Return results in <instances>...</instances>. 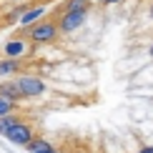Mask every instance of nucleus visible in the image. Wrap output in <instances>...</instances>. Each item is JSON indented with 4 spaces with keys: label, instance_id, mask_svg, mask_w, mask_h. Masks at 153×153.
<instances>
[{
    "label": "nucleus",
    "instance_id": "1",
    "mask_svg": "<svg viewBox=\"0 0 153 153\" xmlns=\"http://www.w3.org/2000/svg\"><path fill=\"white\" fill-rule=\"evenodd\" d=\"M60 35L58 23L55 20H38L35 25L28 28V40L30 43H53Z\"/></svg>",
    "mask_w": 153,
    "mask_h": 153
},
{
    "label": "nucleus",
    "instance_id": "2",
    "mask_svg": "<svg viewBox=\"0 0 153 153\" xmlns=\"http://www.w3.org/2000/svg\"><path fill=\"white\" fill-rule=\"evenodd\" d=\"M13 80H15V85H18V91H20L23 98H38V95L45 93V83H43V78H38V75L23 73V75H18Z\"/></svg>",
    "mask_w": 153,
    "mask_h": 153
},
{
    "label": "nucleus",
    "instance_id": "3",
    "mask_svg": "<svg viewBox=\"0 0 153 153\" xmlns=\"http://www.w3.org/2000/svg\"><path fill=\"white\" fill-rule=\"evenodd\" d=\"M85 18H88V10H73V13H60L55 23H58L60 33H73L85 23Z\"/></svg>",
    "mask_w": 153,
    "mask_h": 153
},
{
    "label": "nucleus",
    "instance_id": "4",
    "mask_svg": "<svg viewBox=\"0 0 153 153\" xmlns=\"http://www.w3.org/2000/svg\"><path fill=\"white\" fill-rule=\"evenodd\" d=\"M5 138H8L13 146H23V148H25V146L33 141L35 136H33V128H30V126L25 123V120H20V123H15L8 133H5Z\"/></svg>",
    "mask_w": 153,
    "mask_h": 153
},
{
    "label": "nucleus",
    "instance_id": "5",
    "mask_svg": "<svg viewBox=\"0 0 153 153\" xmlns=\"http://www.w3.org/2000/svg\"><path fill=\"white\" fill-rule=\"evenodd\" d=\"M3 53H5V58H20V55L28 53V43L20 40V38H13L3 45Z\"/></svg>",
    "mask_w": 153,
    "mask_h": 153
},
{
    "label": "nucleus",
    "instance_id": "6",
    "mask_svg": "<svg viewBox=\"0 0 153 153\" xmlns=\"http://www.w3.org/2000/svg\"><path fill=\"white\" fill-rule=\"evenodd\" d=\"M43 15H45V8H43V5H35V8H30V10H23V15L18 18V23H20V28H30V25H35Z\"/></svg>",
    "mask_w": 153,
    "mask_h": 153
},
{
    "label": "nucleus",
    "instance_id": "7",
    "mask_svg": "<svg viewBox=\"0 0 153 153\" xmlns=\"http://www.w3.org/2000/svg\"><path fill=\"white\" fill-rule=\"evenodd\" d=\"M18 71H20V58H3L0 60V78L15 75Z\"/></svg>",
    "mask_w": 153,
    "mask_h": 153
},
{
    "label": "nucleus",
    "instance_id": "8",
    "mask_svg": "<svg viewBox=\"0 0 153 153\" xmlns=\"http://www.w3.org/2000/svg\"><path fill=\"white\" fill-rule=\"evenodd\" d=\"M0 95L15 100V103H18V100H23V95H20V91H18L15 80H3V83H0Z\"/></svg>",
    "mask_w": 153,
    "mask_h": 153
},
{
    "label": "nucleus",
    "instance_id": "9",
    "mask_svg": "<svg viewBox=\"0 0 153 153\" xmlns=\"http://www.w3.org/2000/svg\"><path fill=\"white\" fill-rule=\"evenodd\" d=\"M91 0H65L60 5V13H73V10H88L91 8Z\"/></svg>",
    "mask_w": 153,
    "mask_h": 153
},
{
    "label": "nucleus",
    "instance_id": "10",
    "mask_svg": "<svg viewBox=\"0 0 153 153\" xmlns=\"http://www.w3.org/2000/svg\"><path fill=\"white\" fill-rule=\"evenodd\" d=\"M15 123H20V116H15V113H10V116H3V118H0V133L5 136V133H8Z\"/></svg>",
    "mask_w": 153,
    "mask_h": 153
},
{
    "label": "nucleus",
    "instance_id": "11",
    "mask_svg": "<svg viewBox=\"0 0 153 153\" xmlns=\"http://www.w3.org/2000/svg\"><path fill=\"white\" fill-rule=\"evenodd\" d=\"M10 113H15V100L3 98V95H0V118H3V116H10Z\"/></svg>",
    "mask_w": 153,
    "mask_h": 153
},
{
    "label": "nucleus",
    "instance_id": "12",
    "mask_svg": "<svg viewBox=\"0 0 153 153\" xmlns=\"http://www.w3.org/2000/svg\"><path fill=\"white\" fill-rule=\"evenodd\" d=\"M48 146H50V141H45V138H33L25 148H28L30 153H35V151H40V148H48Z\"/></svg>",
    "mask_w": 153,
    "mask_h": 153
},
{
    "label": "nucleus",
    "instance_id": "13",
    "mask_svg": "<svg viewBox=\"0 0 153 153\" xmlns=\"http://www.w3.org/2000/svg\"><path fill=\"white\" fill-rule=\"evenodd\" d=\"M35 153H58V151H55L53 146H48V148H40V151H35Z\"/></svg>",
    "mask_w": 153,
    "mask_h": 153
},
{
    "label": "nucleus",
    "instance_id": "14",
    "mask_svg": "<svg viewBox=\"0 0 153 153\" xmlns=\"http://www.w3.org/2000/svg\"><path fill=\"white\" fill-rule=\"evenodd\" d=\"M138 153H153V146H143V148L138 151Z\"/></svg>",
    "mask_w": 153,
    "mask_h": 153
},
{
    "label": "nucleus",
    "instance_id": "15",
    "mask_svg": "<svg viewBox=\"0 0 153 153\" xmlns=\"http://www.w3.org/2000/svg\"><path fill=\"white\" fill-rule=\"evenodd\" d=\"M105 3H108V5H113V3H120V0H105Z\"/></svg>",
    "mask_w": 153,
    "mask_h": 153
},
{
    "label": "nucleus",
    "instance_id": "16",
    "mask_svg": "<svg viewBox=\"0 0 153 153\" xmlns=\"http://www.w3.org/2000/svg\"><path fill=\"white\" fill-rule=\"evenodd\" d=\"M151 18H153V0H151Z\"/></svg>",
    "mask_w": 153,
    "mask_h": 153
},
{
    "label": "nucleus",
    "instance_id": "17",
    "mask_svg": "<svg viewBox=\"0 0 153 153\" xmlns=\"http://www.w3.org/2000/svg\"><path fill=\"white\" fill-rule=\"evenodd\" d=\"M91 3H105V0H91Z\"/></svg>",
    "mask_w": 153,
    "mask_h": 153
},
{
    "label": "nucleus",
    "instance_id": "18",
    "mask_svg": "<svg viewBox=\"0 0 153 153\" xmlns=\"http://www.w3.org/2000/svg\"><path fill=\"white\" fill-rule=\"evenodd\" d=\"M151 55H153V43H151Z\"/></svg>",
    "mask_w": 153,
    "mask_h": 153
}]
</instances>
